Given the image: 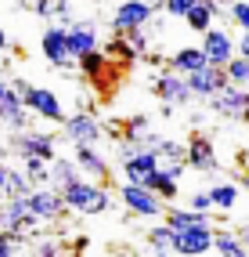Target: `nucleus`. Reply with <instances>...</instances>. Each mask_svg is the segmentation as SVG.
<instances>
[{
    "label": "nucleus",
    "mask_w": 249,
    "mask_h": 257,
    "mask_svg": "<svg viewBox=\"0 0 249 257\" xmlns=\"http://www.w3.org/2000/svg\"><path fill=\"white\" fill-rule=\"evenodd\" d=\"M62 196H65V207L76 210V214H105L108 210V203H112V192H108V185L105 181H87V178H76L62 188Z\"/></svg>",
    "instance_id": "obj_1"
},
{
    "label": "nucleus",
    "mask_w": 249,
    "mask_h": 257,
    "mask_svg": "<svg viewBox=\"0 0 249 257\" xmlns=\"http://www.w3.org/2000/svg\"><path fill=\"white\" fill-rule=\"evenodd\" d=\"M159 149H138V145H130L123 149V178L126 181H134V185H144V188H152L156 174H159Z\"/></svg>",
    "instance_id": "obj_2"
},
{
    "label": "nucleus",
    "mask_w": 249,
    "mask_h": 257,
    "mask_svg": "<svg viewBox=\"0 0 249 257\" xmlns=\"http://www.w3.org/2000/svg\"><path fill=\"white\" fill-rule=\"evenodd\" d=\"M14 87H18V94H22V101H26V109L36 112L40 119H51V123H65V119H69V112H65V105L58 101L54 91L36 87V83H26V80H14Z\"/></svg>",
    "instance_id": "obj_3"
},
{
    "label": "nucleus",
    "mask_w": 249,
    "mask_h": 257,
    "mask_svg": "<svg viewBox=\"0 0 249 257\" xmlns=\"http://www.w3.org/2000/svg\"><path fill=\"white\" fill-rule=\"evenodd\" d=\"M120 199L126 203V210L134 214V217H162L166 210H170V207L159 199L156 188H144V185H134V181L120 185Z\"/></svg>",
    "instance_id": "obj_4"
},
{
    "label": "nucleus",
    "mask_w": 249,
    "mask_h": 257,
    "mask_svg": "<svg viewBox=\"0 0 249 257\" xmlns=\"http://www.w3.org/2000/svg\"><path fill=\"white\" fill-rule=\"evenodd\" d=\"M40 51H44V58L51 62V65H58V69L76 65V55H72V47H69V26H62V22H51V26L44 29Z\"/></svg>",
    "instance_id": "obj_5"
},
{
    "label": "nucleus",
    "mask_w": 249,
    "mask_h": 257,
    "mask_svg": "<svg viewBox=\"0 0 249 257\" xmlns=\"http://www.w3.org/2000/svg\"><path fill=\"white\" fill-rule=\"evenodd\" d=\"M213 239H217L213 221H206V225H192V228H180L177 239H174V253H180V257H202V253L213 250Z\"/></svg>",
    "instance_id": "obj_6"
},
{
    "label": "nucleus",
    "mask_w": 249,
    "mask_h": 257,
    "mask_svg": "<svg viewBox=\"0 0 249 257\" xmlns=\"http://www.w3.org/2000/svg\"><path fill=\"white\" fill-rule=\"evenodd\" d=\"M152 15H156V8L148 4V0H126V4H120L116 15H112L116 37H130L134 29H144L148 22H152Z\"/></svg>",
    "instance_id": "obj_7"
},
{
    "label": "nucleus",
    "mask_w": 249,
    "mask_h": 257,
    "mask_svg": "<svg viewBox=\"0 0 249 257\" xmlns=\"http://www.w3.org/2000/svg\"><path fill=\"white\" fill-rule=\"evenodd\" d=\"M26 203H29V210H32V217L36 221H58L65 210V196H62V188H47V185H40V188H32V192L26 196Z\"/></svg>",
    "instance_id": "obj_8"
},
{
    "label": "nucleus",
    "mask_w": 249,
    "mask_h": 257,
    "mask_svg": "<svg viewBox=\"0 0 249 257\" xmlns=\"http://www.w3.org/2000/svg\"><path fill=\"white\" fill-rule=\"evenodd\" d=\"M62 131H65V138H69L72 145H98V142H102V134H105L94 112H76V116H69V119L62 123Z\"/></svg>",
    "instance_id": "obj_9"
},
{
    "label": "nucleus",
    "mask_w": 249,
    "mask_h": 257,
    "mask_svg": "<svg viewBox=\"0 0 249 257\" xmlns=\"http://www.w3.org/2000/svg\"><path fill=\"white\" fill-rule=\"evenodd\" d=\"M202 51H206L210 65H228L231 58L238 55V40H231V33H228V29L213 26L210 33H202Z\"/></svg>",
    "instance_id": "obj_10"
},
{
    "label": "nucleus",
    "mask_w": 249,
    "mask_h": 257,
    "mask_svg": "<svg viewBox=\"0 0 249 257\" xmlns=\"http://www.w3.org/2000/svg\"><path fill=\"white\" fill-rule=\"evenodd\" d=\"M228 83H231V80H228V69H224V65H206V69H198V73L188 76V87H192L195 98H217Z\"/></svg>",
    "instance_id": "obj_11"
},
{
    "label": "nucleus",
    "mask_w": 249,
    "mask_h": 257,
    "mask_svg": "<svg viewBox=\"0 0 249 257\" xmlns=\"http://www.w3.org/2000/svg\"><path fill=\"white\" fill-rule=\"evenodd\" d=\"M213 101V112H220L228 119H242V112L249 109V87H238V83H228V87L217 94V98H210Z\"/></svg>",
    "instance_id": "obj_12"
},
{
    "label": "nucleus",
    "mask_w": 249,
    "mask_h": 257,
    "mask_svg": "<svg viewBox=\"0 0 249 257\" xmlns=\"http://www.w3.org/2000/svg\"><path fill=\"white\" fill-rule=\"evenodd\" d=\"M156 94L166 101V105H188V101L195 98L192 87H188V76H180V73H174V69L156 80Z\"/></svg>",
    "instance_id": "obj_13"
},
{
    "label": "nucleus",
    "mask_w": 249,
    "mask_h": 257,
    "mask_svg": "<svg viewBox=\"0 0 249 257\" xmlns=\"http://www.w3.org/2000/svg\"><path fill=\"white\" fill-rule=\"evenodd\" d=\"M192 170H198V174H210V170H217L220 160H217V149H213V142L206 138V134H195V138L188 142V160H184Z\"/></svg>",
    "instance_id": "obj_14"
},
{
    "label": "nucleus",
    "mask_w": 249,
    "mask_h": 257,
    "mask_svg": "<svg viewBox=\"0 0 249 257\" xmlns=\"http://www.w3.org/2000/svg\"><path fill=\"white\" fill-rule=\"evenodd\" d=\"M14 152H18V156H40V160H47V163H54V160H58L51 134H26V131H18Z\"/></svg>",
    "instance_id": "obj_15"
},
{
    "label": "nucleus",
    "mask_w": 249,
    "mask_h": 257,
    "mask_svg": "<svg viewBox=\"0 0 249 257\" xmlns=\"http://www.w3.org/2000/svg\"><path fill=\"white\" fill-rule=\"evenodd\" d=\"M0 123L11 127V131H26V123H29V109H26V101H22L18 87H14L11 94L0 98Z\"/></svg>",
    "instance_id": "obj_16"
},
{
    "label": "nucleus",
    "mask_w": 249,
    "mask_h": 257,
    "mask_svg": "<svg viewBox=\"0 0 249 257\" xmlns=\"http://www.w3.org/2000/svg\"><path fill=\"white\" fill-rule=\"evenodd\" d=\"M72 160L80 163V170H83L87 178H94V181H105V178H108V160H105L94 145H76Z\"/></svg>",
    "instance_id": "obj_17"
},
{
    "label": "nucleus",
    "mask_w": 249,
    "mask_h": 257,
    "mask_svg": "<svg viewBox=\"0 0 249 257\" xmlns=\"http://www.w3.org/2000/svg\"><path fill=\"white\" fill-rule=\"evenodd\" d=\"M224 11V4H220V0H198V4L188 11V26L195 29V33H210L213 26H217V15Z\"/></svg>",
    "instance_id": "obj_18"
},
{
    "label": "nucleus",
    "mask_w": 249,
    "mask_h": 257,
    "mask_svg": "<svg viewBox=\"0 0 249 257\" xmlns=\"http://www.w3.org/2000/svg\"><path fill=\"white\" fill-rule=\"evenodd\" d=\"M206 65H210V58H206L202 47H180V51H174V58H170V69L180 73V76H192L198 69H206Z\"/></svg>",
    "instance_id": "obj_19"
},
{
    "label": "nucleus",
    "mask_w": 249,
    "mask_h": 257,
    "mask_svg": "<svg viewBox=\"0 0 249 257\" xmlns=\"http://www.w3.org/2000/svg\"><path fill=\"white\" fill-rule=\"evenodd\" d=\"M69 47L72 55H87V51H98V26L94 22H72L69 26Z\"/></svg>",
    "instance_id": "obj_20"
},
{
    "label": "nucleus",
    "mask_w": 249,
    "mask_h": 257,
    "mask_svg": "<svg viewBox=\"0 0 249 257\" xmlns=\"http://www.w3.org/2000/svg\"><path fill=\"white\" fill-rule=\"evenodd\" d=\"M76 65H80V73L87 80H94V83H102L105 76H112V62L102 55V51H87V55H80Z\"/></svg>",
    "instance_id": "obj_21"
},
{
    "label": "nucleus",
    "mask_w": 249,
    "mask_h": 257,
    "mask_svg": "<svg viewBox=\"0 0 249 257\" xmlns=\"http://www.w3.org/2000/svg\"><path fill=\"white\" fill-rule=\"evenodd\" d=\"M206 221H210V214L192 210V207H170V210H166V225H170L174 232L192 228V225H206Z\"/></svg>",
    "instance_id": "obj_22"
},
{
    "label": "nucleus",
    "mask_w": 249,
    "mask_h": 257,
    "mask_svg": "<svg viewBox=\"0 0 249 257\" xmlns=\"http://www.w3.org/2000/svg\"><path fill=\"white\" fill-rule=\"evenodd\" d=\"M210 196H213V210H220V214H231L238 207V185L235 181H217L210 188Z\"/></svg>",
    "instance_id": "obj_23"
},
{
    "label": "nucleus",
    "mask_w": 249,
    "mask_h": 257,
    "mask_svg": "<svg viewBox=\"0 0 249 257\" xmlns=\"http://www.w3.org/2000/svg\"><path fill=\"white\" fill-rule=\"evenodd\" d=\"M213 250H217L220 257H249V246L242 243V235H235V232H224V228H217Z\"/></svg>",
    "instance_id": "obj_24"
},
{
    "label": "nucleus",
    "mask_w": 249,
    "mask_h": 257,
    "mask_svg": "<svg viewBox=\"0 0 249 257\" xmlns=\"http://www.w3.org/2000/svg\"><path fill=\"white\" fill-rule=\"evenodd\" d=\"M76 178H83V170H80L76 160H54L51 163V181H58V188H65V185L76 181Z\"/></svg>",
    "instance_id": "obj_25"
},
{
    "label": "nucleus",
    "mask_w": 249,
    "mask_h": 257,
    "mask_svg": "<svg viewBox=\"0 0 249 257\" xmlns=\"http://www.w3.org/2000/svg\"><path fill=\"white\" fill-rule=\"evenodd\" d=\"M174 239H177V232L170 225H159V228L148 232V246H152L156 253H174Z\"/></svg>",
    "instance_id": "obj_26"
},
{
    "label": "nucleus",
    "mask_w": 249,
    "mask_h": 257,
    "mask_svg": "<svg viewBox=\"0 0 249 257\" xmlns=\"http://www.w3.org/2000/svg\"><path fill=\"white\" fill-rule=\"evenodd\" d=\"M108 51H112V55H120L123 62V69H126V65H134L138 58H141V51L134 47V44H130V37H112V44H108Z\"/></svg>",
    "instance_id": "obj_27"
},
{
    "label": "nucleus",
    "mask_w": 249,
    "mask_h": 257,
    "mask_svg": "<svg viewBox=\"0 0 249 257\" xmlns=\"http://www.w3.org/2000/svg\"><path fill=\"white\" fill-rule=\"evenodd\" d=\"M22 170L29 174L32 185H44V181H51V170H47V160L40 156H22Z\"/></svg>",
    "instance_id": "obj_28"
},
{
    "label": "nucleus",
    "mask_w": 249,
    "mask_h": 257,
    "mask_svg": "<svg viewBox=\"0 0 249 257\" xmlns=\"http://www.w3.org/2000/svg\"><path fill=\"white\" fill-rule=\"evenodd\" d=\"M144 138H152V119H148V116H134V119L126 123V142L138 145V142H144Z\"/></svg>",
    "instance_id": "obj_29"
},
{
    "label": "nucleus",
    "mask_w": 249,
    "mask_h": 257,
    "mask_svg": "<svg viewBox=\"0 0 249 257\" xmlns=\"http://www.w3.org/2000/svg\"><path fill=\"white\" fill-rule=\"evenodd\" d=\"M224 69H228V80H231V83H238V87H249V58L235 55V58L224 65Z\"/></svg>",
    "instance_id": "obj_30"
},
{
    "label": "nucleus",
    "mask_w": 249,
    "mask_h": 257,
    "mask_svg": "<svg viewBox=\"0 0 249 257\" xmlns=\"http://www.w3.org/2000/svg\"><path fill=\"white\" fill-rule=\"evenodd\" d=\"M159 156L162 160H188V142H177V138H159Z\"/></svg>",
    "instance_id": "obj_31"
},
{
    "label": "nucleus",
    "mask_w": 249,
    "mask_h": 257,
    "mask_svg": "<svg viewBox=\"0 0 249 257\" xmlns=\"http://www.w3.org/2000/svg\"><path fill=\"white\" fill-rule=\"evenodd\" d=\"M152 188L159 192V199H162V203H174V199H177V192H180V185H177V178H170V174H156Z\"/></svg>",
    "instance_id": "obj_32"
},
{
    "label": "nucleus",
    "mask_w": 249,
    "mask_h": 257,
    "mask_svg": "<svg viewBox=\"0 0 249 257\" xmlns=\"http://www.w3.org/2000/svg\"><path fill=\"white\" fill-rule=\"evenodd\" d=\"M4 196H8V199L29 196V174H26V170H11V178H8V188H4Z\"/></svg>",
    "instance_id": "obj_33"
},
{
    "label": "nucleus",
    "mask_w": 249,
    "mask_h": 257,
    "mask_svg": "<svg viewBox=\"0 0 249 257\" xmlns=\"http://www.w3.org/2000/svg\"><path fill=\"white\" fill-rule=\"evenodd\" d=\"M228 19L238 29H249V0H231L228 4Z\"/></svg>",
    "instance_id": "obj_34"
},
{
    "label": "nucleus",
    "mask_w": 249,
    "mask_h": 257,
    "mask_svg": "<svg viewBox=\"0 0 249 257\" xmlns=\"http://www.w3.org/2000/svg\"><path fill=\"white\" fill-rule=\"evenodd\" d=\"M18 250H22V235L0 232V257H18Z\"/></svg>",
    "instance_id": "obj_35"
},
{
    "label": "nucleus",
    "mask_w": 249,
    "mask_h": 257,
    "mask_svg": "<svg viewBox=\"0 0 249 257\" xmlns=\"http://www.w3.org/2000/svg\"><path fill=\"white\" fill-rule=\"evenodd\" d=\"M198 4V0H162V11L174 15V19H188V11Z\"/></svg>",
    "instance_id": "obj_36"
},
{
    "label": "nucleus",
    "mask_w": 249,
    "mask_h": 257,
    "mask_svg": "<svg viewBox=\"0 0 249 257\" xmlns=\"http://www.w3.org/2000/svg\"><path fill=\"white\" fill-rule=\"evenodd\" d=\"M188 207H192V210H202V214H213V196H210V192H195V196L188 199Z\"/></svg>",
    "instance_id": "obj_37"
},
{
    "label": "nucleus",
    "mask_w": 249,
    "mask_h": 257,
    "mask_svg": "<svg viewBox=\"0 0 249 257\" xmlns=\"http://www.w3.org/2000/svg\"><path fill=\"white\" fill-rule=\"evenodd\" d=\"M54 19L62 26H72V4L69 0H54Z\"/></svg>",
    "instance_id": "obj_38"
},
{
    "label": "nucleus",
    "mask_w": 249,
    "mask_h": 257,
    "mask_svg": "<svg viewBox=\"0 0 249 257\" xmlns=\"http://www.w3.org/2000/svg\"><path fill=\"white\" fill-rule=\"evenodd\" d=\"M130 44L144 55V51H148V33H144V29H134V33H130Z\"/></svg>",
    "instance_id": "obj_39"
},
{
    "label": "nucleus",
    "mask_w": 249,
    "mask_h": 257,
    "mask_svg": "<svg viewBox=\"0 0 249 257\" xmlns=\"http://www.w3.org/2000/svg\"><path fill=\"white\" fill-rule=\"evenodd\" d=\"M40 15V19H54V0H36V8H32Z\"/></svg>",
    "instance_id": "obj_40"
},
{
    "label": "nucleus",
    "mask_w": 249,
    "mask_h": 257,
    "mask_svg": "<svg viewBox=\"0 0 249 257\" xmlns=\"http://www.w3.org/2000/svg\"><path fill=\"white\" fill-rule=\"evenodd\" d=\"M8 178H11V167L0 160V196H4V188H8Z\"/></svg>",
    "instance_id": "obj_41"
},
{
    "label": "nucleus",
    "mask_w": 249,
    "mask_h": 257,
    "mask_svg": "<svg viewBox=\"0 0 249 257\" xmlns=\"http://www.w3.org/2000/svg\"><path fill=\"white\" fill-rule=\"evenodd\" d=\"M238 55L249 58V29H242V37H238Z\"/></svg>",
    "instance_id": "obj_42"
},
{
    "label": "nucleus",
    "mask_w": 249,
    "mask_h": 257,
    "mask_svg": "<svg viewBox=\"0 0 249 257\" xmlns=\"http://www.w3.org/2000/svg\"><path fill=\"white\" fill-rule=\"evenodd\" d=\"M8 47H11V40H8V29H4V26H0V55H4V51H8Z\"/></svg>",
    "instance_id": "obj_43"
},
{
    "label": "nucleus",
    "mask_w": 249,
    "mask_h": 257,
    "mask_svg": "<svg viewBox=\"0 0 249 257\" xmlns=\"http://www.w3.org/2000/svg\"><path fill=\"white\" fill-rule=\"evenodd\" d=\"M242 188L249 192V167H246V174H242Z\"/></svg>",
    "instance_id": "obj_44"
},
{
    "label": "nucleus",
    "mask_w": 249,
    "mask_h": 257,
    "mask_svg": "<svg viewBox=\"0 0 249 257\" xmlns=\"http://www.w3.org/2000/svg\"><path fill=\"white\" fill-rule=\"evenodd\" d=\"M238 235H242V243H246V246H249V228H246V232H238Z\"/></svg>",
    "instance_id": "obj_45"
},
{
    "label": "nucleus",
    "mask_w": 249,
    "mask_h": 257,
    "mask_svg": "<svg viewBox=\"0 0 249 257\" xmlns=\"http://www.w3.org/2000/svg\"><path fill=\"white\" fill-rule=\"evenodd\" d=\"M40 257H65V253H40Z\"/></svg>",
    "instance_id": "obj_46"
},
{
    "label": "nucleus",
    "mask_w": 249,
    "mask_h": 257,
    "mask_svg": "<svg viewBox=\"0 0 249 257\" xmlns=\"http://www.w3.org/2000/svg\"><path fill=\"white\" fill-rule=\"evenodd\" d=\"M156 257H174V253H156Z\"/></svg>",
    "instance_id": "obj_47"
},
{
    "label": "nucleus",
    "mask_w": 249,
    "mask_h": 257,
    "mask_svg": "<svg viewBox=\"0 0 249 257\" xmlns=\"http://www.w3.org/2000/svg\"><path fill=\"white\" fill-rule=\"evenodd\" d=\"M0 156H4V142H0Z\"/></svg>",
    "instance_id": "obj_48"
}]
</instances>
